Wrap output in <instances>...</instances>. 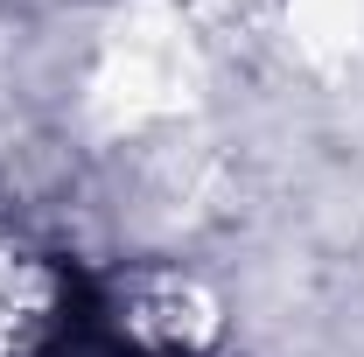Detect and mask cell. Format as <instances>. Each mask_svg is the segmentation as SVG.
I'll use <instances>...</instances> for the list:
<instances>
[{"label": "cell", "mask_w": 364, "mask_h": 357, "mask_svg": "<svg viewBox=\"0 0 364 357\" xmlns=\"http://www.w3.org/2000/svg\"><path fill=\"white\" fill-rule=\"evenodd\" d=\"M85 294L56 252L0 224V357H63L77 343Z\"/></svg>", "instance_id": "cell-1"}]
</instances>
